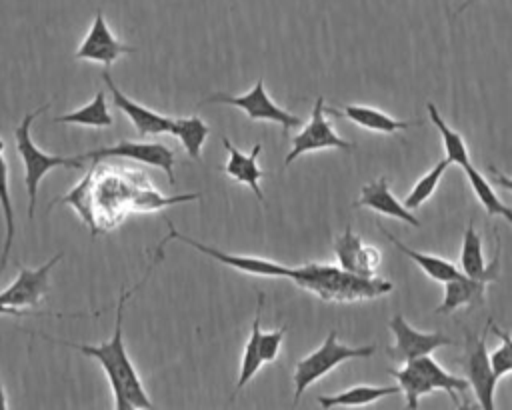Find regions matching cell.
<instances>
[{"instance_id":"cell-1","label":"cell","mask_w":512,"mask_h":410,"mask_svg":"<svg viewBox=\"0 0 512 410\" xmlns=\"http://www.w3.org/2000/svg\"><path fill=\"white\" fill-rule=\"evenodd\" d=\"M200 192L188 194H162L148 174L136 166L112 164L96 160L82 176V180L68 190L62 198L50 204L70 206L80 220L88 226L92 238L112 232L130 214H150L164 208L200 200Z\"/></svg>"},{"instance_id":"cell-2","label":"cell","mask_w":512,"mask_h":410,"mask_svg":"<svg viewBox=\"0 0 512 410\" xmlns=\"http://www.w3.org/2000/svg\"><path fill=\"white\" fill-rule=\"evenodd\" d=\"M164 256V242H160L154 250V256H152V262L148 266V270L144 272V276L130 288V290H122L120 296H118V304H116V318H114V330L110 334L108 340L104 342H98V344H82V342H66V340H60V338H54V336H48L44 332H32V336H38V338H44L52 344H60V346H66V348H72L92 360H96L106 378H108V384L112 388V396H114V408L116 410H132V408H140V410H146V408H154V402L152 398L148 396L142 380H140V374L130 358V354L126 352V346H124V312H126V304L128 300L146 284V280L150 278L152 270L160 264Z\"/></svg>"},{"instance_id":"cell-3","label":"cell","mask_w":512,"mask_h":410,"mask_svg":"<svg viewBox=\"0 0 512 410\" xmlns=\"http://www.w3.org/2000/svg\"><path fill=\"white\" fill-rule=\"evenodd\" d=\"M290 282L318 296L320 300L334 304L378 298L392 292L394 288V284L384 278L358 276L344 270L342 266L320 262H306L302 266H294V276Z\"/></svg>"},{"instance_id":"cell-4","label":"cell","mask_w":512,"mask_h":410,"mask_svg":"<svg viewBox=\"0 0 512 410\" xmlns=\"http://www.w3.org/2000/svg\"><path fill=\"white\" fill-rule=\"evenodd\" d=\"M50 108V102H44L40 108L28 112L22 116L20 124L14 128V140H16V152L20 156L22 168H24V184H26V192H28V218H34L36 212V204H38V190H40V182L44 180V176L54 170V168H84L86 162L80 158V154L76 156H56V154H48L44 150H40L36 146V142L32 140L30 128L32 122L44 114Z\"/></svg>"},{"instance_id":"cell-5","label":"cell","mask_w":512,"mask_h":410,"mask_svg":"<svg viewBox=\"0 0 512 410\" xmlns=\"http://www.w3.org/2000/svg\"><path fill=\"white\" fill-rule=\"evenodd\" d=\"M390 376L398 380L400 390L406 396V406L408 408H418L420 398L434 392V390H444L452 398L456 406H460V392H466L470 388L466 376H454L448 374L430 354L408 360L402 364V368L388 370Z\"/></svg>"},{"instance_id":"cell-6","label":"cell","mask_w":512,"mask_h":410,"mask_svg":"<svg viewBox=\"0 0 512 410\" xmlns=\"http://www.w3.org/2000/svg\"><path fill=\"white\" fill-rule=\"evenodd\" d=\"M376 350L374 344L364 346H348L338 340L336 330H330L324 338V342L306 354L302 360L294 366V404L302 398V394L320 378H324L328 372H332L336 366H340L346 360H360L372 356Z\"/></svg>"},{"instance_id":"cell-7","label":"cell","mask_w":512,"mask_h":410,"mask_svg":"<svg viewBox=\"0 0 512 410\" xmlns=\"http://www.w3.org/2000/svg\"><path fill=\"white\" fill-rule=\"evenodd\" d=\"M206 104H226V106H234L238 110H242L248 120H264V122H274L282 128L284 134H288L292 128H298L302 124V118L288 112L286 108L278 106L266 92L264 86V78H258L256 84L240 96H234L230 92H214L210 96H206L204 100L198 102V106H206Z\"/></svg>"},{"instance_id":"cell-8","label":"cell","mask_w":512,"mask_h":410,"mask_svg":"<svg viewBox=\"0 0 512 410\" xmlns=\"http://www.w3.org/2000/svg\"><path fill=\"white\" fill-rule=\"evenodd\" d=\"M62 256H64V252H58L38 268H28V266L16 262L18 276L14 278V282L8 288H4L0 292V300L10 308L34 310L44 300V296L48 294V290H50V272L62 260ZM38 314L50 316V318H54V316L64 318L60 314H46V312H38Z\"/></svg>"},{"instance_id":"cell-9","label":"cell","mask_w":512,"mask_h":410,"mask_svg":"<svg viewBox=\"0 0 512 410\" xmlns=\"http://www.w3.org/2000/svg\"><path fill=\"white\" fill-rule=\"evenodd\" d=\"M460 366L480 406L492 410L498 378L494 374L490 354L486 350V332L476 334L468 328L464 330V356L460 360Z\"/></svg>"},{"instance_id":"cell-10","label":"cell","mask_w":512,"mask_h":410,"mask_svg":"<svg viewBox=\"0 0 512 410\" xmlns=\"http://www.w3.org/2000/svg\"><path fill=\"white\" fill-rule=\"evenodd\" d=\"M326 148H336L342 152H352L356 148L354 142L344 140L342 136L336 134L332 128L328 116H326V104L324 98L318 96L310 114V120L304 124V128L292 138V148L284 158V166H290L296 158L308 152L316 150H326Z\"/></svg>"},{"instance_id":"cell-11","label":"cell","mask_w":512,"mask_h":410,"mask_svg":"<svg viewBox=\"0 0 512 410\" xmlns=\"http://www.w3.org/2000/svg\"><path fill=\"white\" fill-rule=\"evenodd\" d=\"M80 158L84 162H96V160H110V158H126L132 162H140L152 168L162 170L168 176V182L174 184V152L172 148L160 144V142H136V140H120L112 146H102L96 150L80 152Z\"/></svg>"},{"instance_id":"cell-12","label":"cell","mask_w":512,"mask_h":410,"mask_svg":"<svg viewBox=\"0 0 512 410\" xmlns=\"http://www.w3.org/2000/svg\"><path fill=\"white\" fill-rule=\"evenodd\" d=\"M388 326L394 334V344L386 348V354L400 364L454 344V340L442 332H420L412 328L402 314L392 316Z\"/></svg>"},{"instance_id":"cell-13","label":"cell","mask_w":512,"mask_h":410,"mask_svg":"<svg viewBox=\"0 0 512 410\" xmlns=\"http://www.w3.org/2000/svg\"><path fill=\"white\" fill-rule=\"evenodd\" d=\"M132 52H136V48L118 40L112 34L102 10H96L92 26L86 32V36L82 38L80 46L76 48L74 58L86 60V62H96V64H102L104 68H110L120 56L132 54Z\"/></svg>"},{"instance_id":"cell-14","label":"cell","mask_w":512,"mask_h":410,"mask_svg":"<svg viewBox=\"0 0 512 410\" xmlns=\"http://www.w3.org/2000/svg\"><path fill=\"white\" fill-rule=\"evenodd\" d=\"M102 82L104 86L110 90L112 94V102L114 106L124 112L128 116V120L132 122V126L136 128V132L144 138V136H160V134H172L174 128V118L160 114L152 108H146L144 104L132 100L130 96H126L118 84L114 82V78L110 76V70L104 68L102 72Z\"/></svg>"},{"instance_id":"cell-15","label":"cell","mask_w":512,"mask_h":410,"mask_svg":"<svg viewBox=\"0 0 512 410\" xmlns=\"http://www.w3.org/2000/svg\"><path fill=\"white\" fill-rule=\"evenodd\" d=\"M334 254L338 266L358 276H376L380 266V254L374 246H366L362 238L348 224L346 230L334 240Z\"/></svg>"},{"instance_id":"cell-16","label":"cell","mask_w":512,"mask_h":410,"mask_svg":"<svg viewBox=\"0 0 512 410\" xmlns=\"http://www.w3.org/2000/svg\"><path fill=\"white\" fill-rule=\"evenodd\" d=\"M222 146L228 152V160L224 164V174L242 186L250 188L258 202H264V192L260 188V180L266 176V172L258 166V156L262 150V144L256 142L250 152H242L238 146H234L226 136H222Z\"/></svg>"},{"instance_id":"cell-17","label":"cell","mask_w":512,"mask_h":410,"mask_svg":"<svg viewBox=\"0 0 512 410\" xmlns=\"http://www.w3.org/2000/svg\"><path fill=\"white\" fill-rule=\"evenodd\" d=\"M354 208H370L378 214L398 218L414 228L420 226V220L404 206V202L396 200L394 194L388 188V178L380 176L374 182H368L360 190V198L354 202Z\"/></svg>"},{"instance_id":"cell-18","label":"cell","mask_w":512,"mask_h":410,"mask_svg":"<svg viewBox=\"0 0 512 410\" xmlns=\"http://www.w3.org/2000/svg\"><path fill=\"white\" fill-rule=\"evenodd\" d=\"M462 274L472 276V278H490L492 282L498 278L500 270V240L496 244L494 258L490 262L484 260L482 252V238L474 228V220L468 222L464 230V240H462V250H460V266Z\"/></svg>"},{"instance_id":"cell-19","label":"cell","mask_w":512,"mask_h":410,"mask_svg":"<svg viewBox=\"0 0 512 410\" xmlns=\"http://www.w3.org/2000/svg\"><path fill=\"white\" fill-rule=\"evenodd\" d=\"M488 284H492L490 278H472L466 274H460L454 280L444 282V298L436 306V314H450L456 308H476L484 304V294Z\"/></svg>"},{"instance_id":"cell-20","label":"cell","mask_w":512,"mask_h":410,"mask_svg":"<svg viewBox=\"0 0 512 410\" xmlns=\"http://www.w3.org/2000/svg\"><path fill=\"white\" fill-rule=\"evenodd\" d=\"M326 114L344 116V118L352 120L354 124H358L366 130H372V132H380V134H396V132H402V130H408V128H414L420 124L414 120H396L376 108L360 106V104H348L342 110L326 106Z\"/></svg>"},{"instance_id":"cell-21","label":"cell","mask_w":512,"mask_h":410,"mask_svg":"<svg viewBox=\"0 0 512 410\" xmlns=\"http://www.w3.org/2000/svg\"><path fill=\"white\" fill-rule=\"evenodd\" d=\"M256 296H258L256 298V310H254V318H252V324H250V336L244 344V352H242V360H240V372H238V378H236L232 400L244 386H248V382L264 366L262 354H260V336H262V322L260 320H262V308H264V292H258Z\"/></svg>"},{"instance_id":"cell-22","label":"cell","mask_w":512,"mask_h":410,"mask_svg":"<svg viewBox=\"0 0 512 410\" xmlns=\"http://www.w3.org/2000/svg\"><path fill=\"white\" fill-rule=\"evenodd\" d=\"M380 230H382V234L396 246V250L402 252L404 256H408L428 278H432V280L444 284V282L454 280V278H458V276L462 274V270H460L456 264H452V262H448V260H444V258H440V256L416 252V250L408 248L406 244H402L396 236H392L384 226H380Z\"/></svg>"},{"instance_id":"cell-23","label":"cell","mask_w":512,"mask_h":410,"mask_svg":"<svg viewBox=\"0 0 512 410\" xmlns=\"http://www.w3.org/2000/svg\"><path fill=\"white\" fill-rule=\"evenodd\" d=\"M402 392L400 386H372V384H358L352 388H346L338 394L330 396H318V404L322 408H334V406H366L374 404L376 400L384 396H394Z\"/></svg>"},{"instance_id":"cell-24","label":"cell","mask_w":512,"mask_h":410,"mask_svg":"<svg viewBox=\"0 0 512 410\" xmlns=\"http://www.w3.org/2000/svg\"><path fill=\"white\" fill-rule=\"evenodd\" d=\"M6 144L0 138V210L4 216V244H2V254H0V274L6 270L8 266V254L12 250L14 244V234H16V220H14V206H12V198H10V172H8V162L4 156Z\"/></svg>"},{"instance_id":"cell-25","label":"cell","mask_w":512,"mask_h":410,"mask_svg":"<svg viewBox=\"0 0 512 410\" xmlns=\"http://www.w3.org/2000/svg\"><path fill=\"white\" fill-rule=\"evenodd\" d=\"M54 122L56 124H74V126H84V128H110L114 124V118L108 110L104 90H98L88 104H84L82 108H78L74 112L56 116Z\"/></svg>"},{"instance_id":"cell-26","label":"cell","mask_w":512,"mask_h":410,"mask_svg":"<svg viewBox=\"0 0 512 410\" xmlns=\"http://www.w3.org/2000/svg\"><path fill=\"white\" fill-rule=\"evenodd\" d=\"M210 128L200 116H184V118H174V128L172 136L178 138L186 154L194 160L202 158V148L208 140Z\"/></svg>"},{"instance_id":"cell-27","label":"cell","mask_w":512,"mask_h":410,"mask_svg":"<svg viewBox=\"0 0 512 410\" xmlns=\"http://www.w3.org/2000/svg\"><path fill=\"white\" fill-rule=\"evenodd\" d=\"M462 170H464V174H466V178H468V182H470V186H472V190H474L478 202H480L482 208L486 210V214H488V216H500V218H504L508 224H512V208L506 206V204L496 196L492 184L474 168V164L468 162V164L462 166Z\"/></svg>"},{"instance_id":"cell-28","label":"cell","mask_w":512,"mask_h":410,"mask_svg":"<svg viewBox=\"0 0 512 410\" xmlns=\"http://www.w3.org/2000/svg\"><path fill=\"white\" fill-rule=\"evenodd\" d=\"M426 110H428V116H430L432 124L438 128V132H440V136H442V144H444V150H446V158H448L452 164H458L460 168H462L464 164H468V162H470V154H468V146H466L464 138L444 122V118L440 116L438 108H436L432 102L426 104Z\"/></svg>"},{"instance_id":"cell-29","label":"cell","mask_w":512,"mask_h":410,"mask_svg":"<svg viewBox=\"0 0 512 410\" xmlns=\"http://www.w3.org/2000/svg\"><path fill=\"white\" fill-rule=\"evenodd\" d=\"M450 164H452V162H450L448 158H442L436 166H432V168L412 186V190H410L408 196L404 198V206H406L408 210L420 208V206L434 194L436 186L440 184V180H442V176H444V172H446V168H448Z\"/></svg>"},{"instance_id":"cell-30","label":"cell","mask_w":512,"mask_h":410,"mask_svg":"<svg viewBox=\"0 0 512 410\" xmlns=\"http://www.w3.org/2000/svg\"><path fill=\"white\" fill-rule=\"evenodd\" d=\"M488 328L494 332L496 338H500V346L490 354V362L494 368L496 378L500 380L502 376L512 372V334L502 330L498 324L488 320Z\"/></svg>"},{"instance_id":"cell-31","label":"cell","mask_w":512,"mask_h":410,"mask_svg":"<svg viewBox=\"0 0 512 410\" xmlns=\"http://www.w3.org/2000/svg\"><path fill=\"white\" fill-rule=\"evenodd\" d=\"M286 326H280L272 332H264L262 330V336H260V354H262V362L264 364H272L276 362L280 350H282V342H284V336H286Z\"/></svg>"},{"instance_id":"cell-32","label":"cell","mask_w":512,"mask_h":410,"mask_svg":"<svg viewBox=\"0 0 512 410\" xmlns=\"http://www.w3.org/2000/svg\"><path fill=\"white\" fill-rule=\"evenodd\" d=\"M488 174L492 178V182L508 192H512V176H506L504 172H500L496 166H488Z\"/></svg>"},{"instance_id":"cell-33","label":"cell","mask_w":512,"mask_h":410,"mask_svg":"<svg viewBox=\"0 0 512 410\" xmlns=\"http://www.w3.org/2000/svg\"><path fill=\"white\" fill-rule=\"evenodd\" d=\"M0 316H16V318H22V316H42V314H38V312H30V310L10 308V306H6V304L0 300Z\"/></svg>"},{"instance_id":"cell-34","label":"cell","mask_w":512,"mask_h":410,"mask_svg":"<svg viewBox=\"0 0 512 410\" xmlns=\"http://www.w3.org/2000/svg\"><path fill=\"white\" fill-rule=\"evenodd\" d=\"M8 408V398H6V390H4V384L0 382V410H6Z\"/></svg>"},{"instance_id":"cell-35","label":"cell","mask_w":512,"mask_h":410,"mask_svg":"<svg viewBox=\"0 0 512 410\" xmlns=\"http://www.w3.org/2000/svg\"><path fill=\"white\" fill-rule=\"evenodd\" d=\"M476 2H480V0H466V2H462L460 4V8H458V12L456 14H460V12H464L468 6H472V4H476Z\"/></svg>"}]
</instances>
